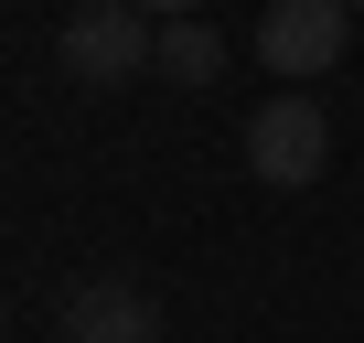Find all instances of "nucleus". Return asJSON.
<instances>
[{
    "label": "nucleus",
    "mask_w": 364,
    "mask_h": 343,
    "mask_svg": "<svg viewBox=\"0 0 364 343\" xmlns=\"http://www.w3.org/2000/svg\"><path fill=\"white\" fill-rule=\"evenodd\" d=\"M150 54H161V33H150V11H139V0H97V11H65V33H54V65H65L86 97L139 86V75H150Z\"/></svg>",
    "instance_id": "1"
},
{
    "label": "nucleus",
    "mask_w": 364,
    "mask_h": 343,
    "mask_svg": "<svg viewBox=\"0 0 364 343\" xmlns=\"http://www.w3.org/2000/svg\"><path fill=\"white\" fill-rule=\"evenodd\" d=\"M343 43H353V0H268V22H257V65L289 86L332 75Z\"/></svg>",
    "instance_id": "2"
},
{
    "label": "nucleus",
    "mask_w": 364,
    "mask_h": 343,
    "mask_svg": "<svg viewBox=\"0 0 364 343\" xmlns=\"http://www.w3.org/2000/svg\"><path fill=\"white\" fill-rule=\"evenodd\" d=\"M321 161H332V118H321L311 97H268V107L247 118V172H257V183L300 194V183H321Z\"/></svg>",
    "instance_id": "3"
},
{
    "label": "nucleus",
    "mask_w": 364,
    "mask_h": 343,
    "mask_svg": "<svg viewBox=\"0 0 364 343\" xmlns=\"http://www.w3.org/2000/svg\"><path fill=\"white\" fill-rule=\"evenodd\" d=\"M54 343H161V300L139 279H75Z\"/></svg>",
    "instance_id": "4"
},
{
    "label": "nucleus",
    "mask_w": 364,
    "mask_h": 343,
    "mask_svg": "<svg viewBox=\"0 0 364 343\" xmlns=\"http://www.w3.org/2000/svg\"><path fill=\"white\" fill-rule=\"evenodd\" d=\"M150 75H161V86H215V75H225V43H215L193 11H182V22H161V54H150Z\"/></svg>",
    "instance_id": "5"
},
{
    "label": "nucleus",
    "mask_w": 364,
    "mask_h": 343,
    "mask_svg": "<svg viewBox=\"0 0 364 343\" xmlns=\"http://www.w3.org/2000/svg\"><path fill=\"white\" fill-rule=\"evenodd\" d=\"M139 11H161V22H182V11H204V0H139Z\"/></svg>",
    "instance_id": "6"
}]
</instances>
